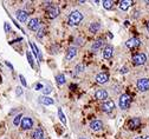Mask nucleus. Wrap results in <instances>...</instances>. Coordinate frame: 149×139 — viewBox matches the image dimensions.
Returning <instances> with one entry per match:
<instances>
[{
    "label": "nucleus",
    "mask_w": 149,
    "mask_h": 139,
    "mask_svg": "<svg viewBox=\"0 0 149 139\" xmlns=\"http://www.w3.org/2000/svg\"><path fill=\"white\" fill-rule=\"evenodd\" d=\"M83 20V14L79 11H72L69 14V24L71 26H74V25H78L81 21Z\"/></svg>",
    "instance_id": "nucleus-1"
},
{
    "label": "nucleus",
    "mask_w": 149,
    "mask_h": 139,
    "mask_svg": "<svg viewBox=\"0 0 149 139\" xmlns=\"http://www.w3.org/2000/svg\"><path fill=\"white\" fill-rule=\"evenodd\" d=\"M130 103H131V99L128 94H122L118 99V106L122 108V110H127L129 108L130 106Z\"/></svg>",
    "instance_id": "nucleus-2"
},
{
    "label": "nucleus",
    "mask_w": 149,
    "mask_h": 139,
    "mask_svg": "<svg viewBox=\"0 0 149 139\" xmlns=\"http://www.w3.org/2000/svg\"><path fill=\"white\" fill-rule=\"evenodd\" d=\"M146 61H147V56L144 53H136L133 57V62H134V65H136V66L143 65Z\"/></svg>",
    "instance_id": "nucleus-3"
},
{
    "label": "nucleus",
    "mask_w": 149,
    "mask_h": 139,
    "mask_svg": "<svg viewBox=\"0 0 149 139\" xmlns=\"http://www.w3.org/2000/svg\"><path fill=\"white\" fill-rule=\"evenodd\" d=\"M136 86L141 92H146L149 90V79L148 78H141L136 83Z\"/></svg>",
    "instance_id": "nucleus-4"
},
{
    "label": "nucleus",
    "mask_w": 149,
    "mask_h": 139,
    "mask_svg": "<svg viewBox=\"0 0 149 139\" xmlns=\"http://www.w3.org/2000/svg\"><path fill=\"white\" fill-rule=\"evenodd\" d=\"M46 14L50 19H55L59 16V8L57 6H52L50 5L49 7H46Z\"/></svg>",
    "instance_id": "nucleus-5"
},
{
    "label": "nucleus",
    "mask_w": 149,
    "mask_h": 139,
    "mask_svg": "<svg viewBox=\"0 0 149 139\" xmlns=\"http://www.w3.org/2000/svg\"><path fill=\"white\" fill-rule=\"evenodd\" d=\"M27 27H29L31 31L37 32V31L39 30V27H40V20H39L38 18H33V19H31V20L27 22Z\"/></svg>",
    "instance_id": "nucleus-6"
},
{
    "label": "nucleus",
    "mask_w": 149,
    "mask_h": 139,
    "mask_svg": "<svg viewBox=\"0 0 149 139\" xmlns=\"http://www.w3.org/2000/svg\"><path fill=\"white\" fill-rule=\"evenodd\" d=\"M20 125H21L23 130H30V129H32V126H33V120L30 117H24L21 119Z\"/></svg>",
    "instance_id": "nucleus-7"
},
{
    "label": "nucleus",
    "mask_w": 149,
    "mask_h": 139,
    "mask_svg": "<svg viewBox=\"0 0 149 139\" xmlns=\"http://www.w3.org/2000/svg\"><path fill=\"white\" fill-rule=\"evenodd\" d=\"M16 17L19 21L21 22H25V21H27V18H29V13L26 11H24V9H18L16 12Z\"/></svg>",
    "instance_id": "nucleus-8"
},
{
    "label": "nucleus",
    "mask_w": 149,
    "mask_h": 139,
    "mask_svg": "<svg viewBox=\"0 0 149 139\" xmlns=\"http://www.w3.org/2000/svg\"><path fill=\"white\" fill-rule=\"evenodd\" d=\"M113 54H114V48H113V46L107 45V46L104 47V49H103V52H102L103 58H104V59H110L111 57H113Z\"/></svg>",
    "instance_id": "nucleus-9"
},
{
    "label": "nucleus",
    "mask_w": 149,
    "mask_h": 139,
    "mask_svg": "<svg viewBox=\"0 0 149 139\" xmlns=\"http://www.w3.org/2000/svg\"><path fill=\"white\" fill-rule=\"evenodd\" d=\"M114 108H115V103L113 100H107V102L103 103V105H102V110L107 113H110Z\"/></svg>",
    "instance_id": "nucleus-10"
},
{
    "label": "nucleus",
    "mask_w": 149,
    "mask_h": 139,
    "mask_svg": "<svg viewBox=\"0 0 149 139\" xmlns=\"http://www.w3.org/2000/svg\"><path fill=\"white\" fill-rule=\"evenodd\" d=\"M76 56H77V47H76V46H71V47H69V48H68V52H66L65 59L69 61V60L73 59Z\"/></svg>",
    "instance_id": "nucleus-11"
},
{
    "label": "nucleus",
    "mask_w": 149,
    "mask_h": 139,
    "mask_svg": "<svg viewBox=\"0 0 149 139\" xmlns=\"http://www.w3.org/2000/svg\"><path fill=\"white\" fill-rule=\"evenodd\" d=\"M108 80H109V74L105 73V72L98 73L97 77H96V81H97L98 84H105Z\"/></svg>",
    "instance_id": "nucleus-12"
},
{
    "label": "nucleus",
    "mask_w": 149,
    "mask_h": 139,
    "mask_svg": "<svg viewBox=\"0 0 149 139\" xmlns=\"http://www.w3.org/2000/svg\"><path fill=\"white\" fill-rule=\"evenodd\" d=\"M140 44H141V41H140L139 38H131V39H129L126 43L127 47H129V48H135V47H137Z\"/></svg>",
    "instance_id": "nucleus-13"
},
{
    "label": "nucleus",
    "mask_w": 149,
    "mask_h": 139,
    "mask_svg": "<svg viewBox=\"0 0 149 139\" xmlns=\"http://www.w3.org/2000/svg\"><path fill=\"white\" fill-rule=\"evenodd\" d=\"M39 103L43 105H52L55 103V100L47 96H42V97H39Z\"/></svg>",
    "instance_id": "nucleus-14"
},
{
    "label": "nucleus",
    "mask_w": 149,
    "mask_h": 139,
    "mask_svg": "<svg viewBox=\"0 0 149 139\" xmlns=\"http://www.w3.org/2000/svg\"><path fill=\"white\" fill-rule=\"evenodd\" d=\"M103 127V123L101 120H94L91 124H90V129L92 131H99Z\"/></svg>",
    "instance_id": "nucleus-15"
},
{
    "label": "nucleus",
    "mask_w": 149,
    "mask_h": 139,
    "mask_svg": "<svg viewBox=\"0 0 149 139\" xmlns=\"http://www.w3.org/2000/svg\"><path fill=\"white\" fill-rule=\"evenodd\" d=\"M140 125H141V119L140 118H133L129 121V129L130 130H135V129H137Z\"/></svg>",
    "instance_id": "nucleus-16"
},
{
    "label": "nucleus",
    "mask_w": 149,
    "mask_h": 139,
    "mask_svg": "<svg viewBox=\"0 0 149 139\" xmlns=\"http://www.w3.org/2000/svg\"><path fill=\"white\" fill-rule=\"evenodd\" d=\"M95 97L99 100H104L108 98V92L105 90H97L96 93H95Z\"/></svg>",
    "instance_id": "nucleus-17"
},
{
    "label": "nucleus",
    "mask_w": 149,
    "mask_h": 139,
    "mask_svg": "<svg viewBox=\"0 0 149 139\" xmlns=\"http://www.w3.org/2000/svg\"><path fill=\"white\" fill-rule=\"evenodd\" d=\"M99 28H101V25H99V22H91L90 26H89V32L90 33H97L99 31Z\"/></svg>",
    "instance_id": "nucleus-18"
},
{
    "label": "nucleus",
    "mask_w": 149,
    "mask_h": 139,
    "mask_svg": "<svg viewBox=\"0 0 149 139\" xmlns=\"http://www.w3.org/2000/svg\"><path fill=\"white\" fill-rule=\"evenodd\" d=\"M33 139H44V132L42 129H37L33 132Z\"/></svg>",
    "instance_id": "nucleus-19"
},
{
    "label": "nucleus",
    "mask_w": 149,
    "mask_h": 139,
    "mask_svg": "<svg viewBox=\"0 0 149 139\" xmlns=\"http://www.w3.org/2000/svg\"><path fill=\"white\" fill-rule=\"evenodd\" d=\"M130 1H128V0H123V1H121L120 3V8L122 9V11H127L129 7H130Z\"/></svg>",
    "instance_id": "nucleus-20"
},
{
    "label": "nucleus",
    "mask_w": 149,
    "mask_h": 139,
    "mask_svg": "<svg viewBox=\"0 0 149 139\" xmlns=\"http://www.w3.org/2000/svg\"><path fill=\"white\" fill-rule=\"evenodd\" d=\"M56 81L58 85H63L65 83V75L64 74H57L56 75Z\"/></svg>",
    "instance_id": "nucleus-21"
},
{
    "label": "nucleus",
    "mask_w": 149,
    "mask_h": 139,
    "mask_svg": "<svg viewBox=\"0 0 149 139\" xmlns=\"http://www.w3.org/2000/svg\"><path fill=\"white\" fill-rule=\"evenodd\" d=\"M102 45H103V41H102V40H96V41L91 45V49H92V51H96V49L101 48Z\"/></svg>",
    "instance_id": "nucleus-22"
},
{
    "label": "nucleus",
    "mask_w": 149,
    "mask_h": 139,
    "mask_svg": "<svg viewBox=\"0 0 149 139\" xmlns=\"http://www.w3.org/2000/svg\"><path fill=\"white\" fill-rule=\"evenodd\" d=\"M102 4H103V7L105 9H111V8H113V5H114V3L110 1V0H104Z\"/></svg>",
    "instance_id": "nucleus-23"
},
{
    "label": "nucleus",
    "mask_w": 149,
    "mask_h": 139,
    "mask_svg": "<svg viewBox=\"0 0 149 139\" xmlns=\"http://www.w3.org/2000/svg\"><path fill=\"white\" fill-rule=\"evenodd\" d=\"M31 47H32V49H33V53H34V56H36V57H38L39 59H42V56H40V52H39L38 47H36V45H34L33 43H31Z\"/></svg>",
    "instance_id": "nucleus-24"
},
{
    "label": "nucleus",
    "mask_w": 149,
    "mask_h": 139,
    "mask_svg": "<svg viewBox=\"0 0 149 139\" xmlns=\"http://www.w3.org/2000/svg\"><path fill=\"white\" fill-rule=\"evenodd\" d=\"M58 116H59V119H60L62 123H63V124H66V118H65V116H64L63 111H62V108H58Z\"/></svg>",
    "instance_id": "nucleus-25"
},
{
    "label": "nucleus",
    "mask_w": 149,
    "mask_h": 139,
    "mask_svg": "<svg viewBox=\"0 0 149 139\" xmlns=\"http://www.w3.org/2000/svg\"><path fill=\"white\" fill-rule=\"evenodd\" d=\"M21 118H23V115H18V116H16V117H14V119H13V125H14V126L20 125V123H21Z\"/></svg>",
    "instance_id": "nucleus-26"
},
{
    "label": "nucleus",
    "mask_w": 149,
    "mask_h": 139,
    "mask_svg": "<svg viewBox=\"0 0 149 139\" xmlns=\"http://www.w3.org/2000/svg\"><path fill=\"white\" fill-rule=\"evenodd\" d=\"M26 57H27V60H29V64L31 65V67H33V66H34V64H33V58H32V54H31L30 51H27Z\"/></svg>",
    "instance_id": "nucleus-27"
},
{
    "label": "nucleus",
    "mask_w": 149,
    "mask_h": 139,
    "mask_svg": "<svg viewBox=\"0 0 149 139\" xmlns=\"http://www.w3.org/2000/svg\"><path fill=\"white\" fill-rule=\"evenodd\" d=\"M84 65H82V64H78L77 66H76V68H74V71H76V73H81V72H83L84 71Z\"/></svg>",
    "instance_id": "nucleus-28"
},
{
    "label": "nucleus",
    "mask_w": 149,
    "mask_h": 139,
    "mask_svg": "<svg viewBox=\"0 0 149 139\" xmlns=\"http://www.w3.org/2000/svg\"><path fill=\"white\" fill-rule=\"evenodd\" d=\"M4 30H5V32H6V33H8V32H10L11 26H10V24H8V22H5V24H4Z\"/></svg>",
    "instance_id": "nucleus-29"
},
{
    "label": "nucleus",
    "mask_w": 149,
    "mask_h": 139,
    "mask_svg": "<svg viewBox=\"0 0 149 139\" xmlns=\"http://www.w3.org/2000/svg\"><path fill=\"white\" fill-rule=\"evenodd\" d=\"M19 79H20V81H21V84L24 85V86H27V83H26V80H25V78H24V75H19Z\"/></svg>",
    "instance_id": "nucleus-30"
},
{
    "label": "nucleus",
    "mask_w": 149,
    "mask_h": 139,
    "mask_svg": "<svg viewBox=\"0 0 149 139\" xmlns=\"http://www.w3.org/2000/svg\"><path fill=\"white\" fill-rule=\"evenodd\" d=\"M43 92L46 96V94H49L50 92H51V88H50V87H43Z\"/></svg>",
    "instance_id": "nucleus-31"
},
{
    "label": "nucleus",
    "mask_w": 149,
    "mask_h": 139,
    "mask_svg": "<svg viewBox=\"0 0 149 139\" xmlns=\"http://www.w3.org/2000/svg\"><path fill=\"white\" fill-rule=\"evenodd\" d=\"M21 93H23V88L21 87H17L16 88V94L17 96H21Z\"/></svg>",
    "instance_id": "nucleus-32"
},
{
    "label": "nucleus",
    "mask_w": 149,
    "mask_h": 139,
    "mask_svg": "<svg viewBox=\"0 0 149 139\" xmlns=\"http://www.w3.org/2000/svg\"><path fill=\"white\" fill-rule=\"evenodd\" d=\"M121 73H127L128 72V68H126V67H123V68H121V71H120Z\"/></svg>",
    "instance_id": "nucleus-33"
},
{
    "label": "nucleus",
    "mask_w": 149,
    "mask_h": 139,
    "mask_svg": "<svg viewBox=\"0 0 149 139\" xmlns=\"http://www.w3.org/2000/svg\"><path fill=\"white\" fill-rule=\"evenodd\" d=\"M134 14H135V16H134V18H137V17H139V14H140V12H139V11H136Z\"/></svg>",
    "instance_id": "nucleus-34"
},
{
    "label": "nucleus",
    "mask_w": 149,
    "mask_h": 139,
    "mask_svg": "<svg viewBox=\"0 0 149 139\" xmlns=\"http://www.w3.org/2000/svg\"><path fill=\"white\" fill-rule=\"evenodd\" d=\"M6 65H7V66H8V67H10L11 70H13V66H12V65L10 64V62H8V61H6Z\"/></svg>",
    "instance_id": "nucleus-35"
},
{
    "label": "nucleus",
    "mask_w": 149,
    "mask_h": 139,
    "mask_svg": "<svg viewBox=\"0 0 149 139\" xmlns=\"http://www.w3.org/2000/svg\"><path fill=\"white\" fill-rule=\"evenodd\" d=\"M36 88H43V85L42 84H37L36 85Z\"/></svg>",
    "instance_id": "nucleus-36"
},
{
    "label": "nucleus",
    "mask_w": 149,
    "mask_h": 139,
    "mask_svg": "<svg viewBox=\"0 0 149 139\" xmlns=\"http://www.w3.org/2000/svg\"><path fill=\"white\" fill-rule=\"evenodd\" d=\"M147 30L149 31V21H148V24H147Z\"/></svg>",
    "instance_id": "nucleus-37"
},
{
    "label": "nucleus",
    "mask_w": 149,
    "mask_h": 139,
    "mask_svg": "<svg viewBox=\"0 0 149 139\" xmlns=\"http://www.w3.org/2000/svg\"><path fill=\"white\" fill-rule=\"evenodd\" d=\"M135 139H143V138H142V137H136Z\"/></svg>",
    "instance_id": "nucleus-38"
},
{
    "label": "nucleus",
    "mask_w": 149,
    "mask_h": 139,
    "mask_svg": "<svg viewBox=\"0 0 149 139\" xmlns=\"http://www.w3.org/2000/svg\"><path fill=\"white\" fill-rule=\"evenodd\" d=\"M143 139H149V136H147V137H144Z\"/></svg>",
    "instance_id": "nucleus-39"
},
{
    "label": "nucleus",
    "mask_w": 149,
    "mask_h": 139,
    "mask_svg": "<svg viewBox=\"0 0 149 139\" xmlns=\"http://www.w3.org/2000/svg\"><path fill=\"white\" fill-rule=\"evenodd\" d=\"M79 139H88V138H85V137H82V138H79Z\"/></svg>",
    "instance_id": "nucleus-40"
},
{
    "label": "nucleus",
    "mask_w": 149,
    "mask_h": 139,
    "mask_svg": "<svg viewBox=\"0 0 149 139\" xmlns=\"http://www.w3.org/2000/svg\"><path fill=\"white\" fill-rule=\"evenodd\" d=\"M44 139H45V138H44Z\"/></svg>",
    "instance_id": "nucleus-41"
}]
</instances>
